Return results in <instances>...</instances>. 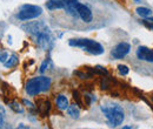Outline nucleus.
Here are the masks:
<instances>
[{
  "label": "nucleus",
  "instance_id": "1",
  "mask_svg": "<svg viewBox=\"0 0 153 129\" xmlns=\"http://www.w3.org/2000/svg\"><path fill=\"white\" fill-rule=\"evenodd\" d=\"M22 29H25L32 39L36 41L40 48L42 49H50L52 47V34L50 28L42 22V21H33L28 22L21 26Z\"/></svg>",
  "mask_w": 153,
  "mask_h": 129
},
{
  "label": "nucleus",
  "instance_id": "13",
  "mask_svg": "<svg viewBox=\"0 0 153 129\" xmlns=\"http://www.w3.org/2000/svg\"><path fill=\"white\" fill-rule=\"evenodd\" d=\"M67 114L72 117V119H79V116H80V111H79V108L76 107V105H68V107H67Z\"/></svg>",
  "mask_w": 153,
  "mask_h": 129
},
{
  "label": "nucleus",
  "instance_id": "22",
  "mask_svg": "<svg viewBox=\"0 0 153 129\" xmlns=\"http://www.w3.org/2000/svg\"><path fill=\"white\" fill-rule=\"evenodd\" d=\"M24 103H25V105H27L30 108H33V105H32L30 101H27V100H24Z\"/></svg>",
  "mask_w": 153,
  "mask_h": 129
},
{
  "label": "nucleus",
  "instance_id": "11",
  "mask_svg": "<svg viewBox=\"0 0 153 129\" xmlns=\"http://www.w3.org/2000/svg\"><path fill=\"white\" fill-rule=\"evenodd\" d=\"M18 63H19V59H18V56L16 55V54H12L11 56H8L7 60L4 62V66H5L6 68H12V67L17 66Z\"/></svg>",
  "mask_w": 153,
  "mask_h": 129
},
{
  "label": "nucleus",
  "instance_id": "20",
  "mask_svg": "<svg viewBox=\"0 0 153 129\" xmlns=\"http://www.w3.org/2000/svg\"><path fill=\"white\" fill-rule=\"evenodd\" d=\"M48 62H50L48 59L45 60V61L42 62V65H41V67H40V73H44V72L46 71V68H47V66H48Z\"/></svg>",
  "mask_w": 153,
  "mask_h": 129
},
{
  "label": "nucleus",
  "instance_id": "6",
  "mask_svg": "<svg viewBox=\"0 0 153 129\" xmlns=\"http://www.w3.org/2000/svg\"><path fill=\"white\" fill-rule=\"evenodd\" d=\"M131 51V45L127 42H120L115 46L114 48L111 52V55L113 56L114 59L119 60V59H124L125 56L127 55Z\"/></svg>",
  "mask_w": 153,
  "mask_h": 129
},
{
  "label": "nucleus",
  "instance_id": "3",
  "mask_svg": "<svg viewBox=\"0 0 153 129\" xmlns=\"http://www.w3.org/2000/svg\"><path fill=\"white\" fill-rule=\"evenodd\" d=\"M51 87V79L47 76H37L26 82V93L30 96L38 95L48 91Z\"/></svg>",
  "mask_w": 153,
  "mask_h": 129
},
{
  "label": "nucleus",
  "instance_id": "10",
  "mask_svg": "<svg viewBox=\"0 0 153 129\" xmlns=\"http://www.w3.org/2000/svg\"><path fill=\"white\" fill-rule=\"evenodd\" d=\"M56 103H57L58 108L61 109V111H65V109H67V107H68V100H67V97H66L65 95H62V94H60V95L57 96Z\"/></svg>",
  "mask_w": 153,
  "mask_h": 129
},
{
  "label": "nucleus",
  "instance_id": "24",
  "mask_svg": "<svg viewBox=\"0 0 153 129\" xmlns=\"http://www.w3.org/2000/svg\"><path fill=\"white\" fill-rule=\"evenodd\" d=\"M134 1H139V0H134Z\"/></svg>",
  "mask_w": 153,
  "mask_h": 129
},
{
  "label": "nucleus",
  "instance_id": "9",
  "mask_svg": "<svg viewBox=\"0 0 153 129\" xmlns=\"http://www.w3.org/2000/svg\"><path fill=\"white\" fill-rule=\"evenodd\" d=\"M46 7L51 11H54V10H61V8H65V4L62 0H47L46 2Z\"/></svg>",
  "mask_w": 153,
  "mask_h": 129
},
{
  "label": "nucleus",
  "instance_id": "4",
  "mask_svg": "<svg viewBox=\"0 0 153 129\" xmlns=\"http://www.w3.org/2000/svg\"><path fill=\"white\" fill-rule=\"evenodd\" d=\"M68 43L70 46H73V47H80L93 55H100L105 52L104 47L99 42L91 39H71Z\"/></svg>",
  "mask_w": 153,
  "mask_h": 129
},
{
  "label": "nucleus",
  "instance_id": "12",
  "mask_svg": "<svg viewBox=\"0 0 153 129\" xmlns=\"http://www.w3.org/2000/svg\"><path fill=\"white\" fill-rule=\"evenodd\" d=\"M135 12H137V14L139 15V17H141V18H150L151 15H152V11L150 10V8H147V7H137V10H135Z\"/></svg>",
  "mask_w": 153,
  "mask_h": 129
},
{
  "label": "nucleus",
  "instance_id": "21",
  "mask_svg": "<svg viewBox=\"0 0 153 129\" xmlns=\"http://www.w3.org/2000/svg\"><path fill=\"white\" fill-rule=\"evenodd\" d=\"M143 24H144L147 28H150V29H152L153 31V25L152 24H149V22H147V20H143Z\"/></svg>",
  "mask_w": 153,
  "mask_h": 129
},
{
  "label": "nucleus",
  "instance_id": "5",
  "mask_svg": "<svg viewBox=\"0 0 153 129\" xmlns=\"http://www.w3.org/2000/svg\"><path fill=\"white\" fill-rule=\"evenodd\" d=\"M42 13V8L40 6L36 5H22L20 7L19 13L17 14L18 19L25 21V20H31V19L38 18L39 15H41Z\"/></svg>",
  "mask_w": 153,
  "mask_h": 129
},
{
  "label": "nucleus",
  "instance_id": "8",
  "mask_svg": "<svg viewBox=\"0 0 153 129\" xmlns=\"http://www.w3.org/2000/svg\"><path fill=\"white\" fill-rule=\"evenodd\" d=\"M135 54H137V57L139 60L153 63V49H151V48H149L146 46H140V47H138Z\"/></svg>",
  "mask_w": 153,
  "mask_h": 129
},
{
  "label": "nucleus",
  "instance_id": "17",
  "mask_svg": "<svg viewBox=\"0 0 153 129\" xmlns=\"http://www.w3.org/2000/svg\"><path fill=\"white\" fill-rule=\"evenodd\" d=\"M5 116H6V111L2 106H0V127H2L4 121H5Z\"/></svg>",
  "mask_w": 153,
  "mask_h": 129
},
{
  "label": "nucleus",
  "instance_id": "15",
  "mask_svg": "<svg viewBox=\"0 0 153 129\" xmlns=\"http://www.w3.org/2000/svg\"><path fill=\"white\" fill-rule=\"evenodd\" d=\"M118 71L121 75H127L128 72H130V68L126 66V65H119L118 66Z\"/></svg>",
  "mask_w": 153,
  "mask_h": 129
},
{
  "label": "nucleus",
  "instance_id": "23",
  "mask_svg": "<svg viewBox=\"0 0 153 129\" xmlns=\"http://www.w3.org/2000/svg\"><path fill=\"white\" fill-rule=\"evenodd\" d=\"M123 128L124 129H132V127H130V126H124Z\"/></svg>",
  "mask_w": 153,
  "mask_h": 129
},
{
  "label": "nucleus",
  "instance_id": "18",
  "mask_svg": "<svg viewBox=\"0 0 153 129\" xmlns=\"http://www.w3.org/2000/svg\"><path fill=\"white\" fill-rule=\"evenodd\" d=\"M10 107L14 111H17V113H22V108L20 107V105H18V103H11Z\"/></svg>",
  "mask_w": 153,
  "mask_h": 129
},
{
  "label": "nucleus",
  "instance_id": "19",
  "mask_svg": "<svg viewBox=\"0 0 153 129\" xmlns=\"http://www.w3.org/2000/svg\"><path fill=\"white\" fill-rule=\"evenodd\" d=\"M7 57H8V53L7 52H0V62L4 63L7 60Z\"/></svg>",
  "mask_w": 153,
  "mask_h": 129
},
{
  "label": "nucleus",
  "instance_id": "2",
  "mask_svg": "<svg viewBox=\"0 0 153 129\" xmlns=\"http://www.w3.org/2000/svg\"><path fill=\"white\" fill-rule=\"evenodd\" d=\"M100 109L102 111V114L105 115V117L107 119L108 125L111 127H118L119 125L123 123V121L125 119V113L123 111V108L117 103L102 105V106H100Z\"/></svg>",
  "mask_w": 153,
  "mask_h": 129
},
{
  "label": "nucleus",
  "instance_id": "7",
  "mask_svg": "<svg viewBox=\"0 0 153 129\" xmlns=\"http://www.w3.org/2000/svg\"><path fill=\"white\" fill-rule=\"evenodd\" d=\"M76 13H78V15L80 17V19L84 21V22H91L92 21V19H93V14H92V12H91V10L86 6V5H84V4H76Z\"/></svg>",
  "mask_w": 153,
  "mask_h": 129
},
{
  "label": "nucleus",
  "instance_id": "14",
  "mask_svg": "<svg viewBox=\"0 0 153 129\" xmlns=\"http://www.w3.org/2000/svg\"><path fill=\"white\" fill-rule=\"evenodd\" d=\"M50 108H51V103H50L48 101H45L44 105H42V107H39V111H41L42 116H45V115H47V113H48V111H50Z\"/></svg>",
  "mask_w": 153,
  "mask_h": 129
},
{
  "label": "nucleus",
  "instance_id": "16",
  "mask_svg": "<svg viewBox=\"0 0 153 129\" xmlns=\"http://www.w3.org/2000/svg\"><path fill=\"white\" fill-rule=\"evenodd\" d=\"M93 73L101 74V75H107V71L105 69V67H101V66H96V67L93 68Z\"/></svg>",
  "mask_w": 153,
  "mask_h": 129
}]
</instances>
